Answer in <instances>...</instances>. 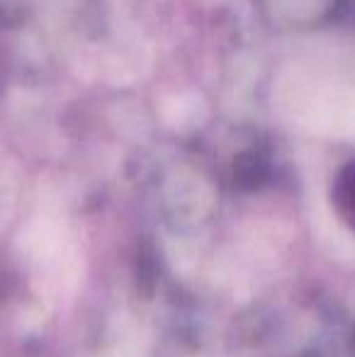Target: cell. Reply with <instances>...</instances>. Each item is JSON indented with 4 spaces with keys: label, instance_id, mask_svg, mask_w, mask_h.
I'll return each mask as SVG.
<instances>
[{
    "label": "cell",
    "instance_id": "1",
    "mask_svg": "<svg viewBox=\"0 0 355 357\" xmlns=\"http://www.w3.org/2000/svg\"><path fill=\"white\" fill-rule=\"evenodd\" d=\"M331 202L343 224L355 231V158L338 170L331 188Z\"/></svg>",
    "mask_w": 355,
    "mask_h": 357
}]
</instances>
